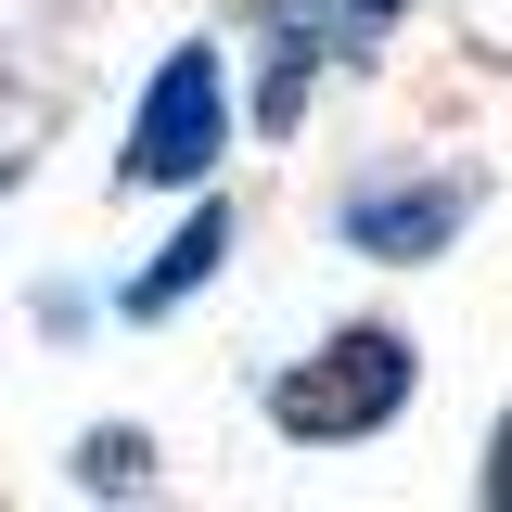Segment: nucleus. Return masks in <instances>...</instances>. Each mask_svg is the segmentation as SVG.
Masks as SVG:
<instances>
[{"label":"nucleus","mask_w":512,"mask_h":512,"mask_svg":"<svg viewBox=\"0 0 512 512\" xmlns=\"http://www.w3.org/2000/svg\"><path fill=\"white\" fill-rule=\"evenodd\" d=\"M461 231V192H359L346 205V244L359 256H436Z\"/></svg>","instance_id":"nucleus-3"},{"label":"nucleus","mask_w":512,"mask_h":512,"mask_svg":"<svg viewBox=\"0 0 512 512\" xmlns=\"http://www.w3.org/2000/svg\"><path fill=\"white\" fill-rule=\"evenodd\" d=\"M218 256H231V205H192V218H180V244H167L154 269H141V282H128V320L180 308V295L205 282V269H218Z\"/></svg>","instance_id":"nucleus-4"},{"label":"nucleus","mask_w":512,"mask_h":512,"mask_svg":"<svg viewBox=\"0 0 512 512\" xmlns=\"http://www.w3.org/2000/svg\"><path fill=\"white\" fill-rule=\"evenodd\" d=\"M384 13H397V0H346V39H372V26H384Z\"/></svg>","instance_id":"nucleus-9"},{"label":"nucleus","mask_w":512,"mask_h":512,"mask_svg":"<svg viewBox=\"0 0 512 512\" xmlns=\"http://www.w3.org/2000/svg\"><path fill=\"white\" fill-rule=\"evenodd\" d=\"M13 167H26V103L0 90V192H13Z\"/></svg>","instance_id":"nucleus-7"},{"label":"nucleus","mask_w":512,"mask_h":512,"mask_svg":"<svg viewBox=\"0 0 512 512\" xmlns=\"http://www.w3.org/2000/svg\"><path fill=\"white\" fill-rule=\"evenodd\" d=\"M397 397H410V346L397 333H333L320 359H295V372L269 384V423L282 436H372V423H397Z\"/></svg>","instance_id":"nucleus-1"},{"label":"nucleus","mask_w":512,"mask_h":512,"mask_svg":"<svg viewBox=\"0 0 512 512\" xmlns=\"http://www.w3.org/2000/svg\"><path fill=\"white\" fill-rule=\"evenodd\" d=\"M487 500L512 512V423H500V461H487Z\"/></svg>","instance_id":"nucleus-8"},{"label":"nucleus","mask_w":512,"mask_h":512,"mask_svg":"<svg viewBox=\"0 0 512 512\" xmlns=\"http://www.w3.org/2000/svg\"><path fill=\"white\" fill-rule=\"evenodd\" d=\"M308 52H320V0H295L282 13V64H269V90H256V116L295 128V90H308Z\"/></svg>","instance_id":"nucleus-5"},{"label":"nucleus","mask_w":512,"mask_h":512,"mask_svg":"<svg viewBox=\"0 0 512 512\" xmlns=\"http://www.w3.org/2000/svg\"><path fill=\"white\" fill-rule=\"evenodd\" d=\"M205 154H218V64L167 52L154 103H141V128H128V180H192Z\"/></svg>","instance_id":"nucleus-2"},{"label":"nucleus","mask_w":512,"mask_h":512,"mask_svg":"<svg viewBox=\"0 0 512 512\" xmlns=\"http://www.w3.org/2000/svg\"><path fill=\"white\" fill-rule=\"evenodd\" d=\"M141 461H154L141 436H90V448H77V474H90V487H141Z\"/></svg>","instance_id":"nucleus-6"}]
</instances>
